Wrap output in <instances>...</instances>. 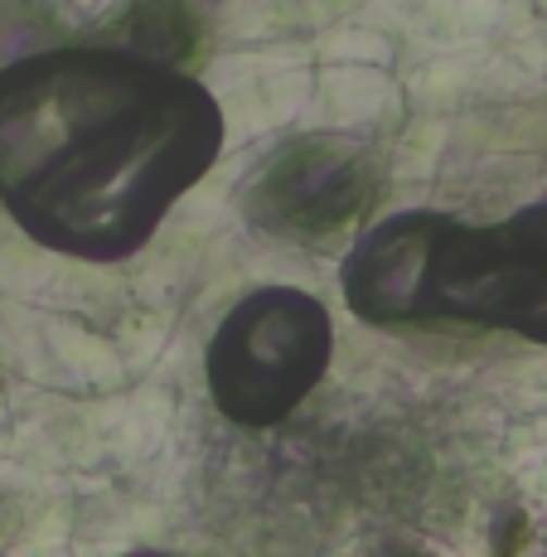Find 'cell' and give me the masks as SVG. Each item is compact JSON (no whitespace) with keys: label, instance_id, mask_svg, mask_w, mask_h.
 I'll list each match as a JSON object with an SVG mask.
<instances>
[{"label":"cell","instance_id":"cell-1","mask_svg":"<svg viewBox=\"0 0 547 557\" xmlns=\"http://www.w3.org/2000/svg\"><path fill=\"white\" fill-rule=\"evenodd\" d=\"M219 107L126 45L35 49L0 69V203L39 243L122 257L219 156Z\"/></svg>","mask_w":547,"mask_h":557},{"label":"cell","instance_id":"cell-2","mask_svg":"<svg viewBox=\"0 0 547 557\" xmlns=\"http://www.w3.org/2000/svg\"><path fill=\"white\" fill-rule=\"evenodd\" d=\"M345 301L383 330H509L547 345V203L509 223L398 213L349 252Z\"/></svg>","mask_w":547,"mask_h":557},{"label":"cell","instance_id":"cell-3","mask_svg":"<svg viewBox=\"0 0 547 557\" xmlns=\"http://www.w3.org/2000/svg\"><path fill=\"white\" fill-rule=\"evenodd\" d=\"M335 349L330 315L296 286H262L223 315L209 345V388L233 422L272 426L320 383Z\"/></svg>","mask_w":547,"mask_h":557},{"label":"cell","instance_id":"cell-4","mask_svg":"<svg viewBox=\"0 0 547 557\" xmlns=\"http://www.w3.org/2000/svg\"><path fill=\"white\" fill-rule=\"evenodd\" d=\"M378 199V170L335 136L282 146L248 189V219L276 238L320 243L353 228Z\"/></svg>","mask_w":547,"mask_h":557},{"label":"cell","instance_id":"cell-5","mask_svg":"<svg viewBox=\"0 0 547 557\" xmlns=\"http://www.w3.org/2000/svg\"><path fill=\"white\" fill-rule=\"evenodd\" d=\"M116 45L150 53V59H165V63H185L199 45V20L179 0H141L116 25Z\"/></svg>","mask_w":547,"mask_h":557}]
</instances>
